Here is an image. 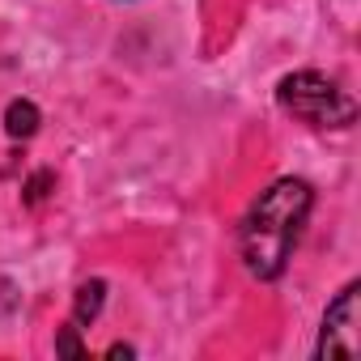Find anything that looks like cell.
Instances as JSON below:
<instances>
[{"instance_id":"1","label":"cell","mask_w":361,"mask_h":361,"mask_svg":"<svg viewBox=\"0 0 361 361\" xmlns=\"http://www.w3.org/2000/svg\"><path fill=\"white\" fill-rule=\"evenodd\" d=\"M314 209V188L306 178H276L268 192L247 209L238 243H243V264L259 281H276L302 238V226Z\"/></svg>"},{"instance_id":"2","label":"cell","mask_w":361,"mask_h":361,"mask_svg":"<svg viewBox=\"0 0 361 361\" xmlns=\"http://www.w3.org/2000/svg\"><path fill=\"white\" fill-rule=\"evenodd\" d=\"M276 102H281L293 119H302V123H310V128H348V123L357 119V102H353L331 77L310 73V68L289 73V77L281 81V90H276Z\"/></svg>"},{"instance_id":"3","label":"cell","mask_w":361,"mask_h":361,"mask_svg":"<svg viewBox=\"0 0 361 361\" xmlns=\"http://www.w3.org/2000/svg\"><path fill=\"white\" fill-rule=\"evenodd\" d=\"M361 285H344L336 293V302L323 314V331H319V357H357L361 353Z\"/></svg>"},{"instance_id":"4","label":"cell","mask_w":361,"mask_h":361,"mask_svg":"<svg viewBox=\"0 0 361 361\" xmlns=\"http://www.w3.org/2000/svg\"><path fill=\"white\" fill-rule=\"evenodd\" d=\"M5 132L9 136H35L39 132V106L26 102V98H13L9 111H5Z\"/></svg>"},{"instance_id":"5","label":"cell","mask_w":361,"mask_h":361,"mask_svg":"<svg viewBox=\"0 0 361 361\" xmlns=\"http://www.w3.org/2000/svg\"><path fill=\"white\" fill-rule=\"evenodd\" d=\"M102 293H106V285H102V281H85V285L77 289V310H73V327H81V323H94V314L102 310Z\"/></svg>"},{"instance_id":"6","label":"cell","mask_w":361,"mask_h":361,"mask_svg":"<svg viewBox=\"0 0 361 361\" xmlns=\"http://www.w3.org/2000/svg\"><path fill=\"white\" fill-rule=\"evenodd\" d=\"M56 353H73V357H81V344H77V336H73V327H64V336L56 340Z\"/></svg>"}]
</instances>
